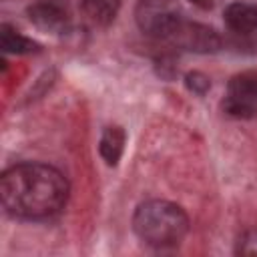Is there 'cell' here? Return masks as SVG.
I'll use <instances>...</instances> for the list:
<instances>
[{"label":"cell","instance_id":"277c9868","mask_svg":"<svg viewBox=\"0 0 257 257\" xmlns=\"http://www.w3.org/2000/svg\"><path fill=\"white\" fill-rule=\"evenodd\" d=\"M167 40L193 52H215L221 48V38L213 28L197 22H187L185 18L179 22V26Z\"/></svg>","mask_w":257,"mask_h":257},{"label":"cell","instance_id":"7a4b0ae2","mask_svg":"<svg viewBox=\"0 0 257 257\" xmlns=\"http://www.w3.org/2000/svg\"><path fill=\"white\" fill-rule=\"evenodd\" d=\"M133 231L137 237L151 247H171L183 241L189 231V217L183 207L151 199L137 207L133 217Z\"/></svg>","mask_w":257,"mask_h":257},{"label":"cell","instance_id":"52a82bcc","mask_svg":"<svg viewBox=\"0 0 257 257\" xmlns=\"http://www.w3.org/2000/svg\"><path fill=\"white\" fill-rule=\"evenodd\" d=\"M227 98L241 102L249 108H255L257 106V70H245L235 74L229 80Z\"/></svg>","mask_w":257,"mask_h":257},{"label":"cell","instance_id":"9c48e42d","mask_svg":"<svg viewBox=\"0 0 257 257\" xmlns=\"http://www.w3.org/2000/svg\"><path fill=\"white\" fill-rule=\"evenodd\" d=\"M124 131L120 126H106L102 137H100V143H98V151H100V157L104 159L106 165L114 167L120 157H122V151H124Z\"/></svg>","mask_w":257,"mask_h":257},{"label":"cell","instance_id":"5b68a950","mask_svg":"<svg viewBox=\"0 0 257 257\" xmlns=\"http://www.w3.org/2000/svg\"><path fill=\"white\" fill-rule=\"evenodd\" d=\"M26 12L34 26L52 34L64 32L70 22L68 8L64 6L62 0H36L34 4L28 6Z\"/></svg>","mask_w":257,"mask_h":257},{"label":"cell","instance_id":"8fae6325","mask_svg":"<svg viewBox=\"0 0 257 257\" xmlns=\"http://www.w3.org/2000/svg\"><path fill=\"white\" fill-rule=\"evenodd\" d=\"M185 84H187V88L191 90V92H195V94H205L209 88H211V80L203 74V72H189L187 76H185Z\"/></svg>","mask_w":257,"mask_h":257},{"label":"cell","instance_id":"3957f363","mask_svg":"<svg viewBox=\"0 0 257 257\" xmlns=\"http://www.w3.org/2000/svg\"><path fill=\"white\" fill-rule=\"evenodd\" d=\"M135 18L145 34L165 40L183 20L177 0H139Z\"/></svg>","mask_w":257,"mask_h":257},{"label":"cell","instance_id":"ba28073f","mask_svg":"<svg viewBox=\"0 0 257 257\" xmlns=\"http://www.w3.org/2000/svg\"><path fill=\"white\" fill-rule=\"evenodd\" d=\"M80 8L94 26H108L120 8V0H80Z\"/></svg>","mask_w":257,"mask_h":257},{"label":"cell","instance_id":"7c38bea8","mask_svg":"<svg viewBox=\"0 0 257 257\" xmlns=\"http://www.w3.org/2000/svg\"><path fill=\"white\" fill-rule=\"evenodd\" d=\"M239 255H257V229L247 231L237 243Z\"/></svg>","mask_w":257,"mask_h":257},{"label":"cell","instance_id":"30bf717a","mask_svg":"<svg viewBox=\"0 0 257 257\" xmlns=\"http://www.w3.org/2000/svg\"><path fill=\"white\" fill-rule=\"evenodd\" d=\"M0 44H2V50L10 52V54H30V52L40 50V44L26 38L24 34H20L18 30H14L8 24L0 26Z\"/></svg>","mask_w":257,"mask_h":257},{"label":"cell","instance_id":"4fadbf2b","mask_svg":"<svg viewBox=\"0 0 257 257\" xmlns=\"http://www.w3.org/2000/svg\"><path fill=\"white\" fill-rule=\"evenodd\" d=\"M191 2H195L201 8H211V4H213V0H191Z\"/></svg>","mask_w":257,"mask_h":257},{"label":"cell","instance_id":"6da1fadb","mask_svg":"<svg viewBox=\"0 0 257 257\" xmlns=\"http://www.w3.org/2000/svg\"><path fill=\"white\" fill-rule=\"evenodd\" d=\"M66 177L44 163H20L0 177V199L4 209L18 219L40 221L58 215L68 201Z\"/></svg>","mask_w":257,"mask_h":257},{"label":"cell","instance_id":"8992f818","mask_svg":"<svg viewBox=\"0 0 257 257\" xmlns=\"http://www.w3.org/2000/svg\"><path fill=\"white\" fill-rule=\"evenodd\" d=\"M225 24L239 34H249L257 30V4L251 2H233L223 12Z\"/></svg>","mask_w":257,"mask_h":257}]
</instances>
